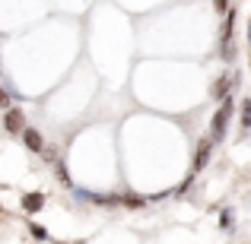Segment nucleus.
Listing matches in <instances>:
<instances>
[{"instance_id": "1", "label": "nucleus", "mask_w": 251, "mask_h": 244, "mask_svg": "<svg viewBox=\"0 0 251 244\" xmlns=\"http://www.w3.org/2000/svg\"><path fill=\"white\" fill-rule=\"evenodd\" d=\"M229 117H232V102H223V105H220V111L213 114V124H210V140H213V143H220L223 136H226V124H229Z\"/></svg>"}, {"instance_id": "2", "label": "nucleus", "mask_w": 251, "mask_h": 244, "mask_svg": "<svg viewBox=\"0 0 251 244\" xmlns=\"http://www.w3.org/2000/svg\"><path fill=\"white\" fill-rule=\"evenodd\" d=\"M3 127L10 130V133H23V130H25V117H23V111H19V108H10V111L3 114Z\"/></svg>"}, {"instance_id": "3", "label": "nucleus", "mask_w": 251, "mask_h": 244, "mask_svg": "<svg viewBox=\"0 0 251 244\" xmlns=\"http://www.w3.org/2000/svg\"><path fill=\"white\" fill-rule=\"evenodd\" d=\"M23 143H25V149H29V153H38V155L45 153V140H42V133H38V130H32V127H25V130H23Z\"/></svg>"}, {"instance_id": "4", "label": "nucleus", "mask_w": 251, "mask_h": 244, "mask_svg": "<svg viewBox=\"0 0 251 244\" xmlns=\"http://www.w3.org/2000/svg\"><path fill=\"white\" fill-rule=\"evenodd\" d=\"M210 153H213V140H201V143H197V153H194V171H201L203 165L210 162Z\"/></svg>"}, {"instance_id": "5", "label": "nucleus", "mask_w": 251, "mask_h": 244, "mask_svg": "<svg viewBox=\"0 0 251 244\" xmlns=\"http://www.w3.org/2000/svg\"><path fill=\"white\" fill-rule=\"evenodd\" d=\"M42 206H45V197L42 194H25L23 197V209H25V213H38Z\"/></svg>"}, {"instance_id": "6", "label": "nucleus", "mask_w": 251, "mask_h": 244, "mask_svg": "<svg viewBox=\"0 0 251 244\" xmlns=\"http://www.w3.org/2000/svg\"><path fill=\"white\" fill-rule=\"evenodd\" d=\"M118 203H121V206H130V209H140V206H147V197H140V194H121V197H118Z\"/></svg>"}, {"instance_id": "7", "label": "nucleus", "mask_w": 251, "mask_h": 244, "mask_svg": "<svg viewBox=\"0 0 251 244\" xmlns=\"http://www.w3.org/2000/svg\"><path fill=\"white\" fill-rule=\"evenodd\" d=\"M229 86H232V83H229V76L223 73L220 80L213 83V98H220V102H226V92H229Z\"/></svg>"}, {"instance_id": "8", "label": "nucleus", "mask_w": 251, "mask_h": 244, "mask_svg": "<svg viewBox=\"0 0 251 244\" xmlns=\"http://www.w3.org/2000/svg\"><path fill=\"white\" fill-rule=\"evenodd\" d=\"M242 127L251 130V98H245V102H242Z\"/></svg>"}, {"instance_id": "9", "label": "nucleus", "mask_w": 251, "mask_h": 244, "mask_svg": "<svg viewBox=\"0 0 251 244\" xmlns=\"http://www.w3.org/2000/svg\"><path fill=\"white\" fill-rule=\"evenodd\" d=\"M232 222H235L232 213H223V216H220V228H223V232H232V228H235Z\"/></svg>"}, {"instance_id": "10", "label": "nucleus", "mask_w": 251, "mask_h": 244, "mask_svg": "<svg viewBox=\"0 0 251 244\" xmlns=\"http://www.w3.org/2000/svg\"><path fill=\"white\" fill-rule=\"evenodd\" d=\"M29 232H32V238H38V241H45V238H48V232H45L42 225H35V222L29 225Z\"/></svg>"}, {"instance_id": "11", "label": "nucleus", "mask_w": 251, "mask_h": 244, "mask_svg": "<svg viewBox=\"0 0 251 244\" xmlns=\"http://www.w3.org/2000/svg\"><path fill=\"white\" fill-rule=\"evenodd\" d=\"M0 108L10 111V92H6V89H0Z\"/></svg>"}, {"instance_id": "12", "label": "nucleus", "mask_w": 251, "mask_h": 244, "mask_svg": "<svg viewBox=\"0 0 251 244\" xmlns=\"http://www.w3.org/2000/svg\"><path fill=\"white\" fill-rule=\"evenodd\" d=\"M248 42H251V22H248Z\"/></svg>"}]
</instances>
